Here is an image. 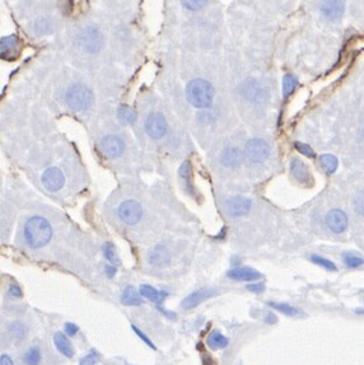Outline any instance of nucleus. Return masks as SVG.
I'll return each mask as SVG.
<instances>
[{
	"instance_id": "obj_1",
	"label": "nucleus",
	"mask_w": 364,
	"mask_h": 365,
	"mask_svg": "<svg viewBox=\"0 0 364 365\" xmlns=\"http://www.w3.org/2000/svg\"><path fill=\"white\" fill-rule=\"evenodd\" d=\"M52 228L49 221L42 216H32L25 226V238L32 248H41L50 242Z\"/></svg>"
},
{
	"instance_id": "obj_2",
	"label": "nucleus",
	"mask_w": 364,
	"mask_h": 365,
	"mask_svg": "<svg viewBox=\"0 0 364 365\" xmlns=\"http://www.w3.org/2000/svg\"><path fill=\"white\" fill-rule=\"evenodd\" d=\"M186 98L194 107L207 108L214 99V88L204 79H194L186 87Z\"/></svg>"
},
{
	"instance_id": "obj_3",
	"label": "nucleus",
	"mask_w": 364,
	"mask_h": 365,
	"mask_svg": "<svg viewBox=\"0 0 364 365\" xmlns=\"http://www.w3.org/2000/svg\"><path fill=\"white\" fill-rule=\"evenodd\" d=\"M93 102V93L84 84H73L67 92V103L73 111L82 112L91 107Z\"/></svg>"
},
{
	"instance_id": "obj_4",
	"label": "nucleus",
	"mask_w": 364,
	"mask_h": 365,
	"mask_svg": "<svg viewBox=\"0 0 364 365\" xmlns=\"http://www.w3.org/2000/svg\"><path fill=\"white\" fill-rule=\"evenodd\" d=\"M79 45L88 54H97L104 45V37L96 27H87L79 34Z\"/></svg>"
},
{
	"instance_id": "obj_5",
	"label": "nucleus",
	"mask_w": 364,
	"mask_h": 365,
	"mask_svg": "<svg viewBox=\"0 0 364 365\" xmlns=\"http://www.w3.org/2000/svg\"><path fill=\"white\" fill-rule=\"evenodd\" d=\"M118 215L124 223L129 226H134L138 223L143 215L141 205L135 200H126L118 206Z\"/></svg>"
},
{
	"instance_id": "obj_6",
	"label": "nucleus",
	"mask_w": 364,
	"mask_h": 365,
	"mask_svg": "<svg viewBox=\"0 0 364 365\" xmlns=\"http://www.w3.org/2000/svg\"><path fill=\"white\" fill-rule=\"evenodd\" d=\"M245 153H246L250 160L255 163H260L264 162L269 157L270 148L262 139H252L246 144Z\"/></svg>"
},
{
	"instance_id": "obj_7",
	"label": "nucleus",
	"mask_w": 364,
	"mask_h": 365,
	"mask_svg": "<svg viewBox=\"0 0 364 365\" xmlns=\"http://www.w3.org/2000/svg\"><path fill=\"white\" fill-rule=\"evenodd\" d=\"M41 181L45 189L51 192H56L63 189L65 184V177L57 167H50L42 173Z\"/></svg>"
},
{
	"instance_id": "obj_8",
	"label": "nucleus",
	"mask_w": 364,
	"mask_h": 365,
	"mask_svg": "<svg viewBox=\"0 0 364 365\" xmlns=\"http://www.w3.org/2000/svg\"><path fill=\"white\" fill-rule=\"evenodd\" d=\"M146 131L152 139H160L167 133V123L160 113H150L146 120Z\"/></svg>"
},
{
	"instance_id": "obj_9",
	"label": "nucleus",
	"mask_w": 364,
	"mask_h": 365,
	"mask_svg": "<svg viewBox=\"0 0 364 365\" xmlns=\"http://www.w3.org/2000/svg\"><path fill=\"white\" fill-rule=\"evenodd\" d=\"M99 145H101L102 152L110 158L118 157L125 150V143H124L121 137L116 136V135H106V136H104Z\"/></svg>"
},
{
	"instance_id": "obj_10",
	"label": "nucleus",
	"mask_w": 364,
	"mask_h": 365,
	"mask_svg": "<svg viewBox=\"0 0 364 365\" xmlns=\"http://www.w3.org/2000/svg\"><path fill=\"white\" fill-rule=\"evenodd\" d=\"M226 209L232 218H239V216L246 215L250 211L251 200L244 196H233L227 200Z\"/></svg>"
},
{
	"instance_id": "obj_11",
	"label": "nucleus",
	"mask_w": 364,
	"mask_h": 365,
	"mask_svg": "<svg viewBox=\"0 0 364 365\" xmlns=\"http://www.w3.org/2000/svg\"><path fill=\"white\" fill-rule=\"evenodd\" d=\"M217 294V290L215 289H210V288H203V289L196 290V292L191 293L189 297H186L182 300L181 307L184 309H191L195 308V307L199 306L200 303H203L207 299L214 297Z\"/></svg>"
},
{
	"instance_id": "obj_12",
	"label": "nucleus",
	"mask_w": 364,
	"mask_h": 365,
	"mask_svg": "<svg viewBox=\"0 0 364 365\" xmlns=\"http://www.w3.org/2000/svg\"><path fill=\"white\" fill-rule=\"evenodd\" d=\"M326 223H328L329 228L331 229L332 232L342 233L348 227V218L344 211L335 209V210H331L328 214Z\"/></svg>"
},
{
	"instance_id": "obj_13",
	"label": "nucleus",
	"mask_w": 364,
	"mask_h": 365,
	"mask_svg": "<svg viewBox=\"0 0 364 365\" xmlns=\"http://www.w3.org/2000/svg\"><path fill=\"white\" fill-rule=\"evenodd\" d=\"M345 8V0H322L321 12L329 19H336L342 14Z\"/></svg>"
},
{
	"instance_id": "obj_14",
	"label": "nucleus",
	"mask_w": 364,
	"mask_h": 365,
	"mask_svg": "<svg viewBox=\"0 0 364 365\" xmlns=\"http://www.w3.org/2000/svg\"><path fill=\"white\" fill-rule=\"evenodd\" d=\"M227 276L229 279L237 280V281H254V280L260 279L262 275L251 267H237V269L227 272Z\"/></svg>"
},
{
	"instance_id": "obj_15",
	"label": "nucleus",
	"mask_w": 364,
	"mask_h": 365,
	"mask_svg": "<svg viewBox=\"0 0 364 365\" xmlns=\"http://www.w3.org/2000/svg\"><path fill=\"white\" fill-rule=\"evenodd\" d=\"M291 172L295 179L300 184L311 182V174L308 167L299 159H293L291 162Z\"/></svg>"
},
{
	"instance_id": "obj_16",
	"label": "nucleus",
	"mask_w": 364,
	"mask_h": 365,
	"mask_svg": "<svg viewBox=\"0 0 364 365\" xmlns=\"http://www.w3.org/2000/svg\"><path fill=\"white\" fill-rule=\"evenodd\" d=\"M171 260L170 252L163 246H157L149 252V262L153 266H163L167 265Z\"/></svg>"
},
{
	"instance_id": "obj_17",
	"label": "nucleus",
	"mask_w": 364,
	"mask_h": 365,
	"mask_svg": "<svg viewBox=\"0 0 364 365\" xmlns=\"http://www.w3.org/2000/svg\"><path fill=\"white\" fill-rule=\"evenodd\" d=\"M54 342L57 350L67 358H73L74 356V348L69 338L63 332H56L54 336Z\"/></svg>"
},
{
	"instance_id": "obj_18",
	"label": "nucleus",
	"mask_w": 364,
	"mask_h": 365,
	"mask_svg": "<svg viewBox=\"0 0 364 365\" xmlns=\"http://www.w3.org/2000/svg\"><path fill=\"white\" fill-rule=\"evenodd\" d=\"M221 163L223 166L229 167V168H234V167L239 166L242 162V154L239 149L237 148H227L223 153H221Z\"/></svg>"
},
{
	"instance_id": "obj_19",
	"label": "nucleus",
	"mask_w": 364,
	"mask_h": 365,
	"mask_svg": "<svg viewBox=\"0 0 364 365\" xmlns=\"http://www.w3.org/2000/svg\"><path fill=\"white\" fill-rule=\"evenodd\" d=\"M242 93L250 100H261L264 97V89L255 80H249L244 84Z\"/></svg>"
},
{
	"instance_id": "obj_20",
	"label": "nucleus",
	"mask_w": 364,
	"mask_h": 365,
	"mask_svg": "<svg viewBox=\"0 0 364 365\" xmlns=\"http://www.w3.org/2000/svg\"><path fill=\"white\" fill-rule=\"evenodd\" d=\"M139 293H140L141 297H144L150 301H154V303H162L163 299L167 297V293L166 292H159V290H157L155 288L147 284L140 285Z\"/></svg>"
},
{
	"instance_id": "obj_21",
	"label": "nucleus",
	"mask_w": 364,
	"mask_h": 365,
	"mask_svg": "<svg viewBox=\"0 0 364 365\" xmlns=\"http://www.w3.org/2000/svg\"><path fill=\"white\" fill-rule=\"evenodd\" d=\"M18 42H19V39L14 34L3 37L2 41H0V51H2L3 59H8V55H10L17 50Z\"/></svg>"
},
{
	"instance_id": "obj_22",
	"label": "nucleus",
	"mask_w": 364,
	"mask_h": 365,
	"mask_svg": "<svg viewBox=\"0 0 364 365\" xmlns=\"http://www.w3.org/2000/svg\"><path fill=\"white\" fill-rule=\"evenodd\" d=\"M121 303L124 306H140L143 304V299H141L139 293L136 292L135 288L133 287H128L125 290H124L123 295H121Z\"/></svg>"
},
{
	"instance_id": "obj_23",
	"label": "nucleus",
	"mask_w": 364,
	"mask_h": 365,
	"mask_svg": "<svg viewBox=\"0 0 364 365\" xmlns=\"http://www.w3.org/2000/svg\"><path fill=\"white\" fill-rule=\"evenodd\" d=\"M178 173H180V179H181V184H182V186H184V189L186 190L187 192H190V194H191L192 192L191 166H190L189 160H185V162L182 163Z\"/></svg>"
},
{
	"instance_id": "obj_24",
	"label": "nucleus",
	"mask_w": 364,
	"mask_h": 365,
	"mask_svg": "<svg viewBox=\"0 0 364 365\" xmlns=\"http://www.w3.org/2000/svg\"><path fill=\"white\" fill-rule=\"evenodd\" d=\"M207 342H208V346H209L212 350H218V349L227 348L229 343V340L226 337V336L221 335L219 331H214L208 336Z\"/></svg>"
},
{
	"instance_id": "obj_25",
	"label": "nucleus",
	"mask_w": 364,
	"mask_h": 365,
	"mask_svg": "<svg viewBox=\"0 0 364 365\" xmlns=\"http://www.w3.org/2000/svg\"><path fill=\"white\" fill-rule=\"evenodd\" d=\"M117 117L125 125H131L136 121V112L130 107V106L121 105L117 108Z\"/></svg>"
},
{
	"instance_id": "obj_26",
	"label": "nucleus",
	"mask_w": 364,
	"mask_h": 365,
	"mask_svg": "<svg viewBox=\"0 0 364 365\" xmlns=\"http://www.w3.org/2000/svg\"><path fill=\"white\" fill-rule=\"evenodd\" d=\"M320 162H321V166L323 167V169H325L328 173H334V172L337 169V159L336 157H334V155L331 154L321 155Z\"/></svg>"
},
{
	"instance_id": "obj_27",
	"label": "nucleus",
	"mask_w": 364,
	"mask_h": 365,
	"mask_svg": "<svg viewBox=\"0 0 364 365\" xmlns=\"http://www.w3.org/2000/svg\"><path fill=\"white\" fill-rule=\"evenodd\" d=\"M104 255L111 265L117 266L118 263H120V260H118L115 247H113V245H111V243H106V245L104 246Z\"/></svg>"
},
{
	"instance_id": "obj_28",
	"label": "nucleus",
	"mask_w": 364,
	"mask_h": 365,
	"mask_svg": "<svg viewBox=\"0 0 364 365\" xmlns=\"http://www.w3.org/2000/svg\"><path fill=\"white\" fill-rule=\"evenodd\" d=\"M297 79H295V76L291 75V74H287L286 76L283 78V94L284 97H288L289 94L293 93V91L295 89V87H297Z\"/></svg>"
},
{
	"instance_id": "obj_29",
	"label": "nucleus",
	"mask_w": 364,
	"mask_h": 365,
	"mask_svg": "<svg viewBox=\"0 0 364 365\" xmlns=\"http://www.w3.org/2000/svg\"><path fill=\"white\" fill-rule=\"evenodd\" d=\"M270 306L273 307V308H275L276 311L281 312V313L289 317H294L299 313V311H298L297 308H294V307L289 306V304L287 303H270Z\"/></svg>"
},
{
	"instance_id": "obj_30",
	"label": "nucleus",
	"mask_w": 364,
	"mask_h": 365,
	"mask_svg": "<svg viewBox=\"0 0 364 365\" xmlns=\"http://www.w3.org/2000/svg\"><path fill=\"white\" fill-rule=\"evenodd\" d=\"M39 359H41V353H39V349L36 348V346L31 348L25 355V361L28 365H37L39 363Z\"/></svg>"
},
{
	"instance_id": "obj_31",
	"label": "nucleus",
	"mask_w": 364,
	"mask_h": 365,
	"mask_svg": "<svg viewBox=\"0 0 364 365\" xmlns=\"http://www.w3.org/2000/svg\"><path fill=\"white\" fill-rule=\"evenodd\" d=\"M311 261H312L313 263H316V265L323 267V269L330 270V271H336V266H335V263L332 262V261L328 260V258L321 257V256H317V255H312L311 256Z\"/></svg>"
},
{
	"instance_id": "obj_32",
	"label": "nucleus",
	"mask_w": 364,
	"mask_h": 365,
	"mask_svg": "<svg viewBox=\"0 0 364 365\" xmlns=\"http://www.w3.org/2000/svg\"><path fill=\"white\" fill-rule=\"evenodd\" d=\"M342 260H344L345 265L348 267H352V269H357V267L362 266L364 263V258L353 255V253H345Z\"/></svg>"
},
{
	"instance_id": "obj_33",
	"label": "nucleus",
	"mask_w": 364,
	"mask_h": 365,
	"mask_svg": "<svg viewBox=\"0 0 364 365\" xmlns=\"http://www.w3.org/2000/svg\"><path fill=\"white\" fill-rule=\"evenodd\" d=\"M182 5L190 10H199L208 3V0H181Z\"/></svg>"
},
{
	"instance_id": "obj_34",
	"label": "nucleus",
	"mask_w": 364,
	"mask_h": 365,
	"mask_svg": "<svg viewBox=\"0 0 364 365\" xmlns=\"http://www.w3.org/2000/svg\"><path fill=\"white\" fill-rule=\"evenodd\" d=\"M295 149H297L300 154L306 155V157L308 158L315 157V152H313L312 148L308 147L307 144H303V143H295Z\"/></svg>"
},
{
	"instance_id": "obj_35",
	"label": "nucleus",
	"mask_w": 364,
	"mask_h": 365,
	"mask_svg": "<svg viewBox=\"0 0 364 365\" xmlns=\"http://www.w3.org/2000/svg\"><path fill=\"white\" fill-rule=\"evenodd\" d=\"M10 330H12V332L14 333L17 338H22L23 335H25V326L22 323H13Z\"/></svg>"
},
{
	"instance_id": "obj_36",
	"label": "nucleus",
	"mask_w": 364,
	"mask_h": 365,
	"mask_svg": "<svg viewBox=\"0 0 364 365\" xmlns=\"http://www.w3.org/2000/svg\"><path fill=\"white\" fill-rule=\"evenodd\" d=\"M355 209L360 215L364 216V192L358 195L357 199H355Z\"/></svg>"
},
{
	"instance_id": "obj_37",
	"label": "nucleus",
	"mask_w": 364,
	"mask_h": 365,
	"mask_svg": "<svg viewBox=\"0 0 364 365\" xmlns=\"http://www.w3.org/2000/svg\"><path fill=\"white\" fill-rule=\"evenodd\" d=\"M133 330H134V332H135V333H136V335H138V336H139V337H140V338H141V340H143V341H144V342H146L148 346H150V348H152V349H153V350H155V349H157V348H155V346H154V343H153V342H152V341H150V340H149V338H148V337H147V336H146V335H144V333H143V332H141V331H140V330H139V329H138V327L133 326Z\"/></svg>"
},
{
	"instance_id": "obj_38",
	"label": "nucleus",
	"mask_w": 364,
	"mask_h": 365,
	"mask_svg": "<svg viewBox=\"0 0 364 365\" xmlns=\"http://www.w3.org/2000/svg\"><path fill=\"white\" fill-rule=\"evenodd\" d=\"M8 293H9L10 297L13 298H21L22 297V290H21V288L18 287V285L12 284L9 287V290H8Z\"/></svg>"
},
{
	"instance_id": "obj_39",
	"label": "nucleus",
	"mask_w": 364,
	"mask_h": 365,
	"mask_svg": "<svg viewBox=\"0 0 364 365\" xmlns=\"http://www.w3.org/2000/svg\"><path fill=\"white\" fill-rule=\"evenodd\" d=\"M96 361H97L96 354L92 353L91 355H87L86 358L82 359L80 364H79V365H94V364H96Z\"/></svg>"
},
{
	"instance_id": "obj_40",
	"label": "nucleus",
	"mask_w": 364,
	"mask_h": 365,
	"mask_svg": "<svg viewBox=\"0 0 364 365\" xmlns=\"http://www.w3.org/2000/svg\"><path fill=\"white\" fill-rule=\"evenodd\" d=\"M247 290L252 293H262L265 290V285L262 282H258V284H250L247 285Z\"/></svg>"
},
{
	"instance_id": "obj_41",
	"label": "nucleus",
	"mask_w": 364,
	"mask_h": 365,
	"mask_svg": "<svg viewBox=\"0 0 364 365\" xmlns=\"http://www.w3.org/2000/svg\"><path fill=\"white\" fill-rule=\"evenodd\" d=\"M78 331H79V329H78V326H76V325H74V323H67V325H65V332H67L69 336H74Z\"/></svg>"
},
{
	"instance_id": "obj_42",
	"label": "nucleus",
	"mask_w": 364,
	"mask_h": 365,
	"mask_svg": "<svg viewBox=\"0 0 364 365\" xmlns=\"http://www.w3.org/2000/svg\"><path fill=\"white\" fill-rule=\"evenodd\" d=\"M0 365H14L13 364L12 359L8 355H3L2 359H0Z\"/></svg>"
},
{
	"instance_id": "obj_43",
	"label": "nucleus",
	"mask_w": 364,
	"mask_h": 365,
	"mask_svg": "<svg viewBox=\"0 0 364 365\" xmlns=\"http://www.w3.org/2000/svg\"><path fill=\"white\" fill-rule=\"evenodd\" d=\"M106 274H107V276H109V277H113V276H115V274H116L115 266L107 265V266H106Z\"/></svg>"
},
{
	"instance_id": "obj_44",
	"label": "nucleus",
	"mask_w": 364,
	"mask_h": 365,
	"mask_svg": "<svg viewBox=\"0 0 364 365\" xmlns=\"http://www.w3.org/2000/svg\"><path fill=\"white\" fill-rule=\"evenodd\" d=\"M278 321L276 319V317H275V314H273V313H269L268 316H266V322L268 323H270V325H273V323H275V322Z\"/></svg>"
}]
</instances>
